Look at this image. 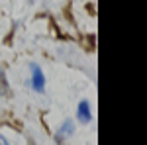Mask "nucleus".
I'll return each instance as SVG.
<instances>
[{
	"mask_svg": "<svg viewBox=\"0 0 147 145\" xmlns=\"http://www.w3.org/2000/svg\"><path fill=\"white\" fill-rule=\"evenodd\" d=\"M32 86L37 92H43V88H45V77L37 65H32Z\"/></svg>",
	"mask_w": 147,
	"mask_h": 145,
	"instance_id": "obj_1",
	"label": "nucleus"
},
{
	"mask_svg": "<svg viewBox=\"0 0 147 145\" xmlns=\"http://www.w3.org/2000/svg\"><path fill=\"white\" fill-rule=\"evenodd\" d=\"M73 134V122H65L63 127H61V134H59V139H63L65 135H71Z\"/></svg>",
	"mask_w": 147,
	"mask_h": 145,
	"instance_id": "obj_3",
	"label": "nucleus"
},
{
	"mask_svg": "<svg viewBox=\"0 0 147 145\" xmlns=\"http://www.w3.org/2000/svg\"><path fill=\"white\" fill-rule=\"evenodd\" d=\"M79 120L80 122H90L92 120V112H90V104H88V102L86 100H82L79 104Z\"/></svg>",
	"mask_w": 147,
	"mask_h": 145,
	"instance_id": "obj_2",
	"label": "nucleus"
},
{
	"mask_svg": "<svg viewBox=\"0 0 147 145\" xmlns=\"http://www.w3.org/2000/svg\"><path fill=\"white\" fill-rule=\"evenodd\" d=\"M0 145H10V143H8V139H4V137L0 135Z\"/></svg>",
	"mask_w": 147,
	"mask_h": 145,
	"instance_id": "obj_4",
	"label": "nucleus"
}]
</instances>
